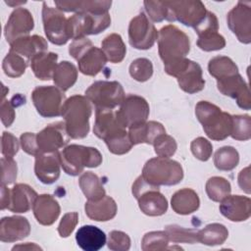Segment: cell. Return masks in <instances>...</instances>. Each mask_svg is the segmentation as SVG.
Listing matches in <instances>:
<instances>
[{"instance_id":"obj_1","label":"cell","mask_w":251,"mask_h":251,"mask_svg":"<svg viewBox=\"0 0 251 251\" xmlns=\"http://www.w3.org/2000/svg\"><path fill=\"white\" fill-rule=\"evenodd\" d=\"M91 113V103L85 96L73 95L65 101L61 115L71 138L80 139L87 136Z\"/></svg>"},{"instance_id":"obj_2","label":"cell","mask_w":251,"mask_h":251,"mask_svg":"<svg viewBox=\"0 0 251 251\" xmlns=\"http://www.w3.org/2000/svg\"><path fill=\"white\" fill-rule=\"evenodd\" d=\"M195 115L206 135L212 140H224L230 135L232 116L222 111L215 104L208 101H199L195 106Z\"/></svg>"},{"instance_id":"obj_3","label":"cell","mask_w":251,"mask_h":251,"mask_svg":"<svg viewBox=\"0 0 251 251\" xmlns=\"http://www.w3.org/2000/svg\"><path fill=\"white\" fill-rule=\"evenodd\" d=\"M157 41L158 52L164 66L185 58L190 50L189 37L174 25L162 27L158 32Z\"/></svg>"},{"instance_id":"obj_4","label":"cell","mask_w":251,"mask_h":251,"mask_svg":"<svg viewBox=\"0 0 251 251\" xmlns=\"http://www.w3.org/2000/svg\"><path fill=\"white\" fill-rule=\"evenodd\" d=\"M69 53L77 61L79 72L89 76L99 74L108 61L102 49L94 46L86 37L74 39L69 46Z\"/></svg>"},{"instance_id":"obj_5","label":"cell","mask_w":251,"mask_h":251,"mask_svg":"<svg viewBox=\"0 0 251 251\" xmlns=\"http://www.w3.org/2000/svg\"><path fill=\"white\" fill-rule=\"evenodd\" d=\"M141 176L152 185L170 186L182 180L183 171L178 162L170 158L156 157L145 163Z\"/></svg>"},{"instance_id":"obj_6","label":"cell","mask_w":251,"mask_h":251,"mask_svg":"<svg viewBox=\"0 0 251 251\" xmlns=\"http://www.w3.org/2000/svg\"><path fill=\"white\" fill-rule=\"evenodd\" d=\"M61 166L66 174L78 176L86 168H96L102 163L101 153L94 147L77 144L66 146L60 152Z\"/></svg>"},{"instance_id":"obj_7","label":"cell","mask_w":251,"mask_h":251,"mask_svg":"<svg viewBox=\"0 0 251 251\" xmlns=\"http://www.w3.org/2000/svg\"><path fill=\"white\" fill-rule=\"evenodd\" d=\"M159 188V186L148 183L141 176L132 184V194L137 199L139 209L143 214L157 217L167 212L168 201Z\"/></svg>"},{"instance_id":"obj_8","label":"cell","mask_w":251,"mask_h":251,"mask_svg":"<svg viewBox=\"0 0 251 251\" xmlns=\"http://www.w3.org/2000/svg\"><path fill=\"white\" fill-rule=\"evenodd\" d=\"M164 70L168 75L176 77L179 87L188 94L199 92L205 86L200 65L187 58L166 66Z\"/></svg>"},{"instance_id":"obj_9","label":"cell","mask_w":251,"mask_h":251,"mask_svg":"<svg viewBox=\"0 0 251 251\" xmlns=\"http://www.w3.org/2000/svg\"><path fill=\"white\" fill-rule=\"evenodd\" d=\"M126 126L123 124L114 109H95V122L93 126L94 134L103 139L107 146L128 136Z\"/></svg>"},{"instance_id":"obj_10","label":"cell","mask_w":251,"mask_h":251,"mask_svg":"<svg viewBox=\"0 0 251 251\" xmlns=\"http://www.w3.org/2000/svg\"><path fill=\"white\" fill-rule=\"evenodd\" d=\"M85 97L95 109H115L125 100V91L122 84L116 80H98L86 90Z\"/></svg>"},{"instance_id":"obj_11","label":"cell","mask_w":251,"mask_h":251,"mask_svg":"<svg viewBox=\"0 0 251 251\" xmlns=\"http://www.w3.org/2000/svg\"><path fill=\"white\" fill-rule=\"evenodd\" d=\"M111 25L109 13H75L68 19V30L70 38L76 39L86 35L98 34Z\"/></svg>"},{"instance_id":"obj_12","label":"cell","mask_w":251,"mask_h":251,"mask_svg":"<svg viewBox=\"0 0 251 251\" xmlns=\"http://www.w3.org/2000/svg\"><path fill=\"white\" fill-rule=\"evenodd\" d=\"M31 99L37 113L44 118L58 117L62 113L65 95L57 86H37L31 93Z\"/></svg>"},{"instance_id":"obj_13","label":"cell","mask_w":251,"mask_h":251,"mask_svg":"<svg viewBox=\"0 0 251 251\" xmlns=\"http://www.w3.org/2000/svg\"><path fill=\"white\" fill-rule=\"evenodd\" d=\"M169 8V22L178 21L180 24L195 27L205 18L207 10L201 1L180 0V1H166Z\"/></svg>"},{"instance_id":"obj_14","label":"cell","mask_w":251,"mask_h":251,"mask_svg":"<svg viewBox=\"0 0 251 251\" xmlns=\"http://www.w3.org/2000/svg\"><path fill=\"white\" fill-rule=\"evenodd\" d=\"M42 22L47 39L56 45H64L70 38L68 30V19L62 11L48 6L45 2L42 5Z\"/></svg>"},{"instance_id":"obj_15","label":"cell","mask_w":251,"mask_h":251,"mask_svg":"<svg viewBox=\"0 0 251 251\" xmlns=\"http://www.w3.org/2000/svg\"><path fill=\"white\" fill-rule=\"evenodd\" d=\"M158 37V31L145 13L135 16L128 25L129 44L139 50L150 49Z\"/></svg>"},{"instance_id":"obj_16","label":"cell","mask_w":251,"mask_h":251,"mask_svg":"<svg viewBox=\"0 0 251 251\" xmlns=\"http://www.w3.org/2000/svg\"><path fill=\"white\" fill-rule=\"evenodd\" d=\"M194 29L198 35L197 46L201 50L210 52L221 50L226 46L225 37L218 32L219 23L214 13L207 11L203 21Z\"/></svg>"},{"instance_id":"obj_17","label":"cell","mask_w":251,"mask_h":251,"mask_svg":"<svg viewBox=\"0 0 251 251\" xmlns=\"http://www.w3.org/2000/svg\"><path fill=\"white\" fill-rule=\"evenodd\" d=\"M226 22L229 29L237 39L244 43L251 42V3L239 1L227 14Z\"/></svg>"},{"instance_id":"obj_18","label":"cell","mask_w":251,"mask_h":251,"mask_svg":"<svg viewBox=\"0 0 251 251\" xmlns=\"http://www.w3.org/2000/svg\"><path fill=\"white\" fill-rule=\"evenodd\" d=\"M118 114L126 127H131L145 123L149 116V105L147 101L138 95H127L120 105Z\"/></svg>"},{"instance_id":"obj_19","label":"cell","mask_w":251,"mask_h":251,"mask_svg":"<svg viewBox=\"0 0 251 251\" xmlns=\"http://www.w3.org/2000/svg\"><path fill=\"white\" fill-rule=\"evenodd\" d=\"M217 86L222 94L235 99L238 107L244 110H250L251 96L249 87L239 73L217 79Z\"/></svg>"},{"instance_id":"obj_20","label":"cell","mask_w":251,"mask_h":251,"mask_svg":"<svg viewBox=\"0 0 251 251\" xmlns=\"http://www.w3.org/2000/svg\"><path fill=\"white\" fill-rule=\"evenodd\" d=\"M69 139L70 136L67 133L65 123L50 124L36 134L38 154L58 151L69 142Z\"/></svg>"},{"instance_id":"obj_21","label":"cell","mask_w":251,"mask_h":251,"mask_svg":"<svg viewBox=\"0 0 251 251\" xmlns=\"http://www.w3.org/2000/svg\"><path fill=\"white\" fill-rule=\"evenodd\" d=\"M34 22L31 13L25 8L18 7L11 13L5 25V38L7 42L11 44L18 38L27 36L28 33L32 30Z\"/></svg>"},{"instance_id":"obj_22","label":"cell","mask_w":251,"mask_h":251,"mask_svg":"<svg viewBox=\"0 0 251 251\" xmlns=\"http://www.w3.org/2000/svg\"><path fill=\"white\" fill-rule=\"evenodd\" d=\"M60 152L40 153L35 156L34 173L37 178L45 184L55 182L60 176Z\"/></svg>"},{"instance_id":"obj_23","label":"cell","mask_w":251,"mask_h":251,"mask_svg":"<svg viewBox=\"0 0 251 251\" xmlns=\"http://www.w3.org/2000/svg\"><path fill=\"white\" fill-rule=\"evenodd\" d=\"M220 212L229 221H246L251 215V200L246 196L227 195L221 201Z\"/></svg>"},{"instance_id":"obj_24","label":"cell","mask_w":251,"mask_h":251,"mask_svg":"<svg viewBox=\"0 0 251 251\" xmlns=\"http://www.w3.org/2000/svg\"><path fill=\"white\" fill-rule=\"evenodd\" d=\"M30 232L28 221L21 216L4 217L0 223V239L2 242H15L25 238Z\"/></svg>"},{"instance_id":"obj_25","label":"cell","mask_w":251,"mask_h":251,"mask_svg":"<svg viewBox=\"0 0 251 251\" xmlns=\"http://www.w3.org/2000/svg\"><path fill=\"white\" fill-rule=\"evenodd\" d=\"M36 221L42 226H51L58 219L61 208L58 201L50 194L38 195L32 206Z\"/></svg>"},{"instance_id":"obj_26","label":"cell","mask_w":251,"mask_h":251,"mask_svg":"<svg viewBox=\"0 0 251 251\" xmlns=\"http://www.w3.org/2000/svg\"><path fill=\"white\" fill-rule=\"evenodd\" d=\"M36 191L25 183H17L10 190V203L8 210L13 213L28 212L37 197Z\"/></svg>"},{"instance_id":"obj_27","label":"cell","mask_w":251,"mask_h":251,"mask_svg":"<svg viewBox=\"0 0 251 251\" xmlns=\"http://www.w3.org/2000/svg\"><path fill=\"white\" fill-rule=\"evenodd\" d=\"M10 46V51L23 56L28 62L37 54L46 52L48 49L47 41L42 36L36 34L18 38Z\"/></svg>"},{"instance_id":"obj_28","label":"cell","mask_w":251,"mask_h":251,"mask_svg":"<svg viewBox=\"0 0 251 251\" xmlns=\"http://www.w3.org/2000/svg\"><path fill=\"white\" fill-rule=\"evenodd\" d=\"M87 217L96 222H106L112 220L117 214V204L110 196H104L99 200H88L84 206Z\"/></svg>"},{"instance_id":"obj_29","label":"cell","mask_w":251,"mask_h":251,"mask_svg":"<svg viewBox=\"0 0 251 251\" xmlns=\"http://www.w3.org/2000/svg\"><path fill=\"white\" fill-rule=\"evenodd\" d=\"M75 240L84 251H98L106 243V234L99 227L86 225L78 228L75 233Z\"/></svg>"},{"instance_id":"obj_30","label":"cell","mask_w":251,"mask_h":251,"mask_svg":"<svg viewBox=\"0 0 251 251\" xmlns=\"http://www.w3.org/2000/svg\"><path fill=\"white\" fill-rule=\"evenodd\" d=\"M163 133H166L165 127L155 121L145 122L128 128V136L132 145L139 143L153 144L155 138Z\"/></svg>"},{"instance_id":"obj_31","label":"cell","mask_w":251,"mask_h":251,"mask_svg":"<svg viewBox=\"0 0 251 251\" xmlns=\"http://www.w3.org/2000/svg\"><path fill=\"white\" fill-rule=\"evenodd\" d=\"M55 5L62 12L104 14L108 13L112 1H56Z\"/></svg>"},{"instance_id":"obj_32","label":"cell","mask_w":251,"mask_h":251,"mask_svg":"<svg viewBox=\"0 0 251 251\" xmlns=\"http://www.w3.org/2000/svg\"><path fill=\"white\" fill-rule=\"evenodd\" d=\"M58 55L53 52H42L30 60V67L34 75L41 80L53 78L54 72L57 68Z\"/></svg>"},{"instance_id":"obj_33","label":"cell","mask_w":251,"mask_h":251,"mask_svg":"<svg viewBox=\"0 0 251 251\" xmlns=\"http://www.w3.org/2000/svg\"><path fill=\"white\" fill-rule=\"evenodd\" d=\"M173 210L178 215H188L195 212L200 205L197 193L191 188L177 190L171 199Z\"/></svg>"},{"instance_id":"obj_34","label":"cell","mask_w":251,"mask_h":251,"mask_svg":"<svg viewBox=\"0 0 251 251\" xmlns=\"http://www.w3.org/2000/svg\"><path fill=\"white\" fill-rule=\"evenodd\" d=\"M101 49L108 61L114 64L121 63L126 53L123 38L118 33H111L101 42Z\"/></svg>"},{"instance_id":"obj_35","label":"cell","mask_w":251,"mask_h":251,"mask_svg":"<svg viewBox=\"0 0 251 251\" xmlns=\"http://www.w3.org/2000/svg\"><path fill=\"white\" fill-rule=\"evenodd\" d=\"M77 70L74 64L69 61H62L57 65L53 75L55 85L63 92L71 88L76 81Z\"/></svg>"},{"instance_id":"obj_36","label":"cell","mask_w":251,"mask_h":251,"mask_svg":"<svg viewBox=\"0 0 251 251\" xmlns=\"http://www.w3.org/2000/svg\"><path fill=\"white\" fill-rule=\"evenodd\" d=\"M228 236L227 228L218 223L207 225L204 228L198 230V242L208 246L223 244Z\"/></svg>"},{"instance_id":"obj_37","label":"cell","mask_w":251,"mask_h":251,"mask_svg":"<svg viewBox=\"0 0 251 251\" xmlns=\"http://www.w3.org/2000/svg\"><path fill=\"white\" fill-rule=\"evenodd\" d=\"M78 183L81 191L88 200H99L106 194L100 178L92 172L83 173L79 177Z\"/></svg>"},{"instance_id":"obj_38","label":"cell","mask_w":251,"mask_h":251,"mask_svg":"<svg viewBox=\"0 0 251 251\" xmlns=\"http://www.w3.org/2000/svg\"><path fill=\"white\" fill-rule=\"evenodd\" d=\"M208 71L216 79H221L238 74L237 66L226 56H216L212 58L208 64Z\"/></svg>"},{"instance_id":"obj_39","label":"cell","mask_w":251,"mask_h":251,"mask_svg":"<svg viewBox=\"0 0 251 251\" xmlns=\"http://www.w3.org/2000/svg\"><path fill=\"white\" fill-rule=\"evenodd\" d=\"M239 162V154L232 146H224L218 149L214 156V165L220 171H231Z\"/></svg>"},{"instance_id":"obj_40","label":"cell","mask_w":251,"mask_h":251,"mask_svg":"<svg viewBox=\"0 0 251 251\" xmlns=\"http://www.w3.org/2000/svg\"><path fill=\"white\" fill-rule=\"evenodd\" d=\"M206 193L215 202H221L230 194L231 186L227 179L222 176H212L206 182Z\"/></svg>"},{"instance_id":"obj_41","label":"cell","mask_w":251,"mask_h":251,"mask_svg":"<svg viewBox=\"0 0 251 251\" xmlns=\"http://www.w3.org/2000/svg\"><path fill=\"white\" fill-rule=\"evenodd\" d=\"M28 61L23 56L9 51L2 63V69L6 75L10 77H19L25 72L28 66Z\"/></svg>"},{"instance_id":"obj_42","label":"cell","mask_w":251,"mask_h":251,"mask_svg":"<svg viewBox=\"0 0 251 251\" xmlns=\"http://www.w3.org/2000/svg\"><path fill=\"white\" fill-rule=\"evenodd\" d=\"M165 231L170 241L175 243H195L198 242V230L185 228L176 225L167 226Z\"/></svg>"},{"instance_id":"obj_43","label":"cell","mask_w":251,"mask_h":251,"mask_svg":"<svg viewBox=\"0 0 251 251\" xmlns=\"http://www.w3.org/2000/svg\"><path fill=\"white\" fill-rule=\"evenodd\" d=\"M169 241L166 231H150L143 236L141 249L143 251H162L169 249Z\"/></svg>"},{"instance_id":"obj_44","label":"cell","mask_w":251,"mask_h":251,"mask_svg":"<svg viewBox=\"0 0 251 251\" xmlns=\"http://www.w3.org/2000/svg\"><path fill=\"white\" fill-rule=\"evenodd\" d=\"M230 136L235 140L245 141L251 137V119L248 115L232 116Z\"/></svg>"},{"instance_id":"obj_45","label":"cell","mask_w":251,"mask_h":251,"mask_svg":"<svg viewBox=\"0 0 251 251\" xmlns=\"http://www.w3.org/2000/svg\"><path fill=\"white\" fill-rule=\"evenodd\" d=\"M130 76L139 81L144 82L148 80L153 75V65L147 58H137L131 62L129 66Z\"/></svg>"},{"instance_id":"obj_46","label":"cell","mask_w":251,"mask_h":251,"mask_svg":"<svg viewBox=\"0 0 251 251\" xmlns=\"http://www.w3.org/2000/svg\"><path fill=\"white\" fill-rule=\"evenodd\" d=\"M153 145L155 153L158 155V157L163 158L172 157L177 148V144L175 138L166 133L157 136L153 142Z\"/></svg>"},{"instance_id":"obj_47","label":"cell","mask_w":251,"mask_h":251,"mask_svg":"<svg viewBox=\"0 0 251 251\" xmlns=\"http://www.w3.org/2000/svg\"><path fill=\"white\" fill-rule=\"evenodd\" d=\"M145 10L153 22L169 21V8L166 1H144Z\"/></svg>"},{"instance_id":"obj_48","label":"cell","mask_w":251,"mask_h":251,"mask_svg":"<svg viewBox=\"0 0 251 251\" xmlns=\"http://www.w3.org/2000/svg\"><path fill=\"white\" fill-rule=\"evenodd\" d=\"M190 149L195 158L200 161L209 160L213 152V146L211 142L204 137L195 138L190 144Z\"/></svg>"},{"instance_id":"obj_49","label":"cell","mask_w":251,"mask_h":251,"mask_svg":"<svg viewBox=\"0 0 251 251\" xmlns=\"http://www.w3.org/2000/svg\"><path fill=\"white\" fill-rule=\"evenodd\" d=\"M130 247L129 236L121 230H112L109 233L108 248L113 251H126Z\"/></svg>"},{"instance_id":"obj_50","label":"cell","mask_w":251,"mask_h":251,"mask_svg":"<svg viewBox=\"0 0 251 251\" xmlns=\"http://www.w3.org/2000/svg\"><path fill=\"white\" fill-rule=\"evenodd\" d=\"M1 184L8 185L13 183L17 178V163L13 158H1Z\"/></svg>"},{"instance_id":"obj_51","label":"cell","mask_w":251,"mask_h":251,"mask_svg":"<svg viewBox=\"0 0 251 251\" xmlns=\"http://www.w3.org/2000/svg\"><path fill=\"white\" fill-rule=\"evenodd\" d=\"M20 143L12 133L4 131L1 137V152L3 157L13 158L19 151Z\"/></svg>"},{"instance_id":"obj_52","label":"cell","mask_w":251,"mask_h":251,"mask_svg":"<svg viewBox=\"0 0 251 251\" xmlns=\"http://www.w3.org/2000/svg\"><path fill=\"white\" fill-rule=\"evenodd\" d=\"M78 223V214L76 212L67 213L63 216L59 226L58 232L61 237H68L74 231L75 226Z\"/></svg>"},{"instance_id":"obj_53","label":"cell","mask_w":251,"mask_h":251,"mask_svg":"<svg viewBox=\"0 0 251 251\" xmlns=\"http://www.w3.org/2000/svg\"><path fill=\"white\" fill-rule=\"evenodd\" d=\"M20 142L23 150L32 156L38 155V146L36 142V134L32 132H25L20 137Z\"/></svg>"},{"instance_id":"obj_54","label":"cell","mask_w":251,"mask_h":251,"mask_svg":"<svg viewBox=\"0 0 251 251\" xmlns=\"http://www.w3.org/2000/svg\"><path fill=\"white\" fill-rule=\"evenodd\" d=\"M14 108L15 107L13 106L11 101L6 100L5 98L2 99L1 106H0V116H1V122L6 127H9L15 120L16 114H15Z\"/></svg>"},{"instance_id":"obj_55","label":"cell","mask_w":251,"mask_h":251,"mask_svg":"<svg viewBox=\"0 0 251 251\" xmlns=\"http://www.w3.org/2000/svg\"><path fill=\"white\" fill-rule=\"evenodd\" d=\"M237 179L239 187L247 194H250V167H246L245 169H243L239 173Z\"/></svg>"},{"instance_id":"obj_56","label":"cell","mask_w":251,"mask_h":251,"mask_svg":"<svg viewBox=\"0 0 251 251\" xmlns=\"http://www.w3.org/2000/svg\"><path fill=\"white\" fill-rule=\"evenodd\" d=\"M10 203V189L7 185L1 184V210L7 209Z\"/></svg>"},{"instance_id":"obj_57","label":"cell","mask_w":251,"mask_h":251,"mask_svg":"<svg viewBox=\"0 0 251 251\" xmlns=\"http://www.w3.org/2000/svg\"><path fill=\"white\" fill-rule=\"evenodd\" d=\"M17 249H29V250H41V248L39 246H37L36 244L34 243H29V242H26L25 244H20V245H16L12 248V250H17Z\"/></svg>"},{"instance_id":"obj_58","label":"cell","mask_w":251,"mask_h":251,"mask_svg":"<svg viewBox=\"0 0 251 251\" xmlns=\"http://www.w3.org/2000/svg\"><path fill=\"white\" fill-rule=\"evenodd\" d=\"M6 3L8 4V5H11V6H15V5H20V4H25V1H23V2H10V1H6Z\"/></svg>"}]
</instances>
